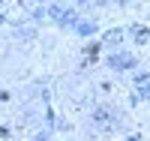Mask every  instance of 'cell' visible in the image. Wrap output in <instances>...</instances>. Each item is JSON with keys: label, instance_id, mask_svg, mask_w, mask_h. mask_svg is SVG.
Wrapping results in <instances>:
<instances>
[{"label": "cell", "instance_id": "2", "mask_svg": "<svg viewBox=\"0 0 150 141\" xmlns=\"http://www.w3.org/2000/svg\"><path fill=\"white\" fill-rule=\"evenodd\" d=\"M93 120H96V123H111V111H108V108H96V111H93Z\"/></svg>", "mask_w": 150, "mask_h": 141}, {"label": "cell", "instance_id": "3", "mask_svg": "<svg viewBox=\"0 0 150 141\" xmlns=\"http://www.w3.org/2000/svg\"><path fill=\"white\" fill-rule=\"evenodd\" d=\"M120 39H123V30H117V27H114V30H108V33L102 36V42H111V45L120 42Z\"/></svg>", "mask_w": 150, "mask_h": 141}, {"label": "cell", "instance_id": "1", "mask_svg": "<svg viewBox=\"0 0 150 141\" xmlns=\"http://www.w3.org/2000/svg\"><path fill=\"white\" fill-rule=\"evenodd\" d=\"M132 36H135V42H138V45H147V42H150V30H147V27H138V24L132 27Z\"/></svg>", "mask_w": 150, "mask_h": 141}, {"label": "cell", "instance_id": "4", "mask_svg": "<svg viewBox=\"0 0 150 141\" xmlns=\"http://www.w3.org/2000/svg\"><path fill=\"white\" fill-rule=\"evenodd\" d=\"M129 63H132L129 57H111V66H114V69H126Z\"/></svg>", "mask_w": 150, "mask_h": 141}]
</instances>
